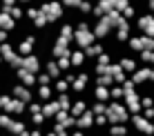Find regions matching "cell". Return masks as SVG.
<instances>
[{"instance_id":"1","label":"cell","mask_w":154,"mask_h":136,"mask_svg":"<svg viewBox=\"0 0 154 136\" xmlns=\"http://www.w3.org/2000/svg\"><path fill=\"white\" fill-rule=\"evenodd\" d=\"M74 43H76V49H87L96 43V36L92 31V25H89V18L87 20H81L76 25V31H74Z\"/></svg>"},{"instance_id":"2","label":"cell","mask_w":154,"mask_h":136,"mask_svg":"<svg viewBox=\"0 0 154 136\" xmlns=\"http://www.w3.org/2000/svg\"><path fill=\"white\" fill-rule=\"evenodd\" d=\"M40 11L47 16V20H49V25H51V23H56V20H60L63 16H65V7L60 5V0H42Z\"/></svg>"},{"instance_id":"3","label":"cell","mask_w":154,"mask_h":136,"mask_svg":"<svg viewBox=\"0 0 154 136\" xmlns=\"http://www.w3.org/2000/svg\"><path fill=\"white\" fill-rule=\"evenodd\" d=\"M2 109L9 114V116H23L25 114V109H27V105H25L23 101H18V98H14L11 94H5V98H2Z\"/></svg>"},{"instance_id":"4","label":"cell","mask_w":154,"mask_h":136,"mask_svg":"<svg viewBox=\"0 0 154 136\" xmlns=\"http://www.w3.org/2000/svg\"><path fill=\"white\" fill-rule=\"evenodd\" d=\"M9 94H11L14 98H18V101H23L25 105H29L31 101H36L34 92H31L29 87H25L23 83H14V85H9Z\"/></svg>"},{"instance_id":"5","label":"cell","mask_w":154,"mask_h":136,"mask_svg":"<svg viewBox=\"0 0 154 136\" xmlns=\"http://www.w3.org/2000/svg\"><path fill=\"white\" fill-rule=\"evenodd\" d=\"M36 76H38V74H31V71L25 69V67H18V69H16V80L23 83V85L29 87V89L38 85V78H36Z\"/></svg>"},{"instance_id":"6","label":"cell","mask_w":154,"mask_h":136,"mask_svg":"<svg viewBox=\"0 0 154 136\" xmlns=\"http://www.w3.org/2000/svg\"><path fill=\"white\" fill-rule=\"evenodd\" d=\"M23 67H25V69H29L31 74H40V71H42L40 56L36 54V51H34V54H29V56H25V58H23Z\"/></svg>"},{"instance_id":"7","label":"cell","mask_w":154,"mask_h":136,"mask_svg":"<svg viewBox=\"0 0 154 136\" xmlns=\"http://www.w3.org/2000/svg\"><path fill=\"white\" fill-rule=\"evenodd\" d=\"M89 71H85V69H81L78 71V76H76V80L72 83V92H76V94H83L85 89H87V85H89Z\"/></svg>"},{"instance_id":"8","label":"cell","mask_w":154,"mask_h":136,"mask_svg":"<svg viewBox=\"0 0 154 136\" xmlns=\"http://www.w3.org/2000/svg\"><path fill=\"white\" fill-rule=\"evenodd\" d=\"M0 29L9 31V34L16 29V20L9 16V7H2V5H0Z\"/></svg>"},{"instance_id":"9","label":"cell","mask_w":154,"mask_h":136,"mask_svg":"<svg viewBox=\"0 0 154 136\" xmlns=\"http://www.w3.org/2000/svg\"><path fill=\"white\" fill-rule=\"evenodd\" d=\"M94 112L92 109H87V112L83 114V116H78L76 118V129H81V132H87L89 127H94Z\"/></svg>"},{"instance_id":"10","label":"cell","mask_w":154,"mask_h":136,"mask_svg":"<svg viewBox=\"0 0 154 136\" xmlns=\"http://www.w3.org/2000/svg\"><path fill=\"white\" fill-rule=\"evenodd\" d=\"M42 69L47 71L54 80H58V78H63V69L58 67V62H56V58H47L45 62H42Z\"/></svg>"},{"instance_id":"11","label":"cell","mask_w":154,"mask_h":136,"mask_svg":"<svg viewBox=\"0 0 154 136\" xmlns=\"http://www.w3.org/2000/svg\"><path fill=\"white\" fill-rule=\"evenodd\" d=\"M60 112V105H58V101H47V103H42V116L47 118V121H54L56 118V114Z\"/></svg>"},{"instance_id":"12","label":"cell","mask_w":154,"mask_h":136,"mask_svg":"<svg viewBox=\"0 0 154 136\" xmlns=\"http://www.w3.org/2000/svg\"><path fill=\"white\" fill-rule=\"evenodd\" d=\"M27 129V123L23 121V118H11V123H9V127H7V134L9 136H20Z\"/></svg>"},{"instance_id":"13","label":"cell","mask_w":154,"mask_h":136,"mask_svg":"<svg viewBox=\"0 0 154 136\" xmlns=\"http://www.w3.org/2000/svg\"><path fill=\"white\" fill-rule=\"evenodd\" d=\"M92 31H94V36H96V38H105V36L109 34V23H107V18L103 16V18H100L98 23L92 27Z\"/></svg>"},{"instance_id":"14","label":"cell","mask_w":154,"mask_h":136,"mask_svg":"<svg viewBox=\"0 0 154 136\" xmlns=\"http://www.w3.org/2000/svg\"><path fill=\"white\" fill-rule=\"evenodd\" d=\"M69 60H72V67H76V69H83L85 62H87V56H85L83 49H74L72 56H69Z\"/></svg>"},{"instance_id":"15","label":"cell","mask_w":154,"mask_h":136,"mask_svg":"<svg viewBox=\"0 0 154 136\" xmlns=\"http://www.w3.org/2000/svg\"><path fill=\"white\" fill-rule=\"evenodd\" d=\"M36 96L40 98V103H47L54 98V87L51 85H38V89H36Z\"/></svg>"},{"instance_id":"16","label":"cell","mask_w":154,"mask_h":136,"mask_svg":"<svg viewBox=\"0 0 154 136\" xmlns=\"http://www.w3.org/2000/svg\"><path fill=\"white\" fill-rule=\"evenodd\" d=\"M87 101H83V98H76V101H74V105H72V109H69V114H72V116H83V114L85 112H87Z\"/></svg>"},{"instance_id":"17","label":"cell","mask_w":154,"mask_h":136,"mask_svg":"<svg viewBox=\"0 0 154 136\" xmlns=\"http://www.w3.org/2000/svg\"><path fill=\"white\" fill-rule=\"evenodd\" d=\"M34 47H36L34 43H29L27 38H23V40H20L18 45H16V51H18V54H20V56H23V58H25V56L34 54Z\"/></svg>"},{"instance_id":"18","label":"cell","mask_w":154,"mask_h":136,"mask_svg":"<svg viewBox=\"0 0 154 136\" xmlns=\"http://www.w3.org/2000/svg\"><path fill=\"white\" fill-rule=\"evenodd\" d=\"M94 98L100 103H105V101H112V94H109L107 87H103V85H94Z\"/></svg>"},{"instance_id":"19","label":"cell","mask_w":154,"mask_h":136,"mask_svg":"<svg viewBox=\"0 0 154 136\" xmlns=\"http://www.w3.org/2000/svg\"><path fill=\"white\" fill-rule=\"evenodd\" d=\"M103 49H105V47L100 45V43H94L92 47H87V49H83V51H85V56H87V58H94V60H96L98 56L103 54Z\"/></svg>"},{"instance_id":"20","label":"cell","mask_w":154,"mask_h":136,"mask_svg":"<svg viewBox=\"0 0 154 136\" xmlns=\"http://www.w3.org/2000/svg\"><path fill=\"white\" fill-rule=\"evenodd\" d=\"M92 11H94V2H92V0H81V5H78V14H81L83 18H85V16L89 18Z\"/></svg>"},{"instance_id":"21","label":"cell","mask_w":154,"mask_h":136,"mask_svg":"<svg viewBox=\"0 0 154 136\" xmlns=\"http://www.w3.org/2000/svg\"><path fill=\"white\" fill-rule=\"evenodd\" d=\"M54 92H58V94H67V92H72V85L65 80V78H58V80H54Z\"/></svg>"},{"instance_id":"22","label":"cell","mask_w":154,"mask_h":136,"mask_svg":"<svg viewBox=\"0 0 154 136\" xmlns=\"http://www.w3.org/2000/svg\"><path fill=\"white\" fill-rule=\"evenodd\" d=\"M74 31H76V27H74L72 23H65V25H60V29H58V36H63V38H69V40H74Z\"/></svg>"},{"instance_id":"23","label":"cell","mask_w":154,"mask_h":136,"mask_svg":"<svg viewBox=\"0 0 154 136\" xmlns=\"http://www.w3.org/2000/svg\"><path fill=\"white\" fill-rule=\"evenodd\" d=\"M56 101H58V105H60V109H65V112H69L72 105H74V101L69 98V92H67V94H58Z\"/></svg>"},{"instance_id":"24","label":"cell","mask_w":154,"mask_h":136,"mask_svg":"<svg viewBox=\"0 0 154 136\" xmlns=\"http://www.w3.org/2000/svg\"><path fill=\"white\" fill-rule=\"evenodd\" d=\"M9 16L18 23V20H23L25 18V7L23 5H14V7H9Z\"/></svg>"},{"instance_id":"25","label":"cell","mask_w":154,"mask_h":136,"mask_svg":"<svg viewBox=\"0 0 154 136\" xmlns=\"http://www.w3.org/2000/svg\"><path fill=\"white\" fill-rule=\"evenodd\" d=\"M31 25H34V29H47V25H49V20H47V16L45 14H38V16H36V18H34V23H31Z\"/></svg>"},{"instance_id":"26","label":"cell","mask_w":154,"mask_h":136,"mask_svg":"<svg viewBox=\"0 0 154 136\" xmlns=\"http://www.w3.org/2000/svg\"><path fill=\"white\" fill-rule=\"evenodd\" d=\"M47 123V118L42 116V112L40 114H29V125L31 127H40V125H45Z\"/></svg>"},{"instance_id":"27","label":"cell","mask_w":154,"mask_h":136,"mask_svg":"<svg viewBox=\"0 0 154 136\" xmlns=\"http://www.w3.org/2000/svg\"><path fill=\"white\" fill-rule=\"evenodd\" d=\"M40 14V5H29V7H25V18H29L31 23H34V18Z\"/></svg>"},{"instance_id":"28","label":"cell","mask_w":154,"mask_h":136,"mask_svg":"<svg viewBox=\"0 0 154 136\" xmlns=\"http://www.w3.org/2000/svg\"><path fill=\"white\" fill-rule=\"evenodd\" d=\"M94 85H103V87H109V85H114V78L109 76V74H103V76L94 78Z\"/></svg>"},{"instance_id":"29","label":"cell","mask_w":154,"mask_h":136,"mask_svg":"<svg viewBox=\"0 0 154 136\" xmlns=\"http://www.w3.org/2000/svg\"><path fill=\"white\" fill-rule=\"evenodd\" d=\"M89 109L94 112V116H103V114L107 112V105H105V103H100V101H96V103H94V105L89 107Z\"/></svg>"},{"instance_id":"30","label":"cell","mask_w":154,"mask_h":136,"mask_svg":"<svg viewBox=\"0 0 154 136\" xmlns=\"http://www.w3.org/2000/svg\"><path fill=\"white\" fill-rule=\"evenodd\" d=\"M36 78H38V85H54V78H51L49 74H47L45 69H42V71H40V74L36 76Z\"/></svg>"},{"instance_id":"31","label":"cell","mask_w":154,"mask_h":136,"mask_svg":"<svg viewBox=\"0 0 154 136\" xmlns=\"http://www.w3.org/2000/svg\"><path fill=\"white\" fill-rule=\"evenodd\" d=\"M109 136H127V129L123 125H112L109 127Z\"/></svg>"},{"instance_id":"32","label":"cell","mask_w":154,"mask_h":136,"mask_svg":"<svg viewBox=\"0 0 154 136\" xmlns=\"http://www.w3.org/2000/svg\"><path fill=\"white\" fill-rule=\"evenodd\" d=\"M27 112L29 114H40L42 112V103L40 101H31L29 105H27Z\"/></svg>"},{"instance_id":"33","label":"cell","mask_w":154,"mask_h":136,"mask_svg":"<svg viewBox=\"0 0 154 136\" xmlns=\"http://www.w3.org/2000/svg\"><path fill=\"white\" fill-rule=\"evenodd\" d=\"M11 118H14V116H9L7 112H0V127L7 129V127H9V123H11Z\"/></svg>"},{"instance_id":"34","label":"cell","mask_w":154,"mask_h":136,"mask_svg":"<svg viewBox=\"0 0 154 136\" xmlns=\"http://www.w3.org/2000/svg\"><path fill=\"white\" fill-rule=\"evenodd\" d=\"M56 62H58V67H60L63 71H67V69L72 67V60H69V56H63V58H58Z\"/></svg>"},{"instance_id":"35","label":"cell","mask_w":154,"mask_h":136,"mask_svg":"<svg viewBox=\"0 0 154 136\" xmlns=\"http://www.w3.org/2000/svg\"><path fill=\"white\" fill-rule=\"evenodd\" d=\"M60 5H63L65 9H78L81 0H60Z\"/></svg>"},{"instance_id":"36","label":"cell","mask_w":154,"mask_h":136,"mask_svg":"<svg viewBox=\"0 0 154 136\" xmlns=\"http://www.w3.org/2000/svg\"><path fill=\"white\" fill-rule=\"evenodd\" d=\"M103 16H105V9L103 7H100V5H94V11H92V18H103Z\"/></svg>"},{"instance_id":"37","label":"cell","mask_w":154,"mask_h":136,"mask_svg":"<svg viewBox=\"0 0 154 136\" xmlns=\"http://www.w3.org/2000/svg\"><path fill=\"white\" fill-rule=\"evenodd\" d=\"M96 65H105V67H107L109 65V54H105V51H103V54L96 58Z\"/></svg>"},{"instance_id":"38","label":"cell","mask_w":154,"mask_h":136,"mask_svg":"<svg viewBox=\"0 0 154 136\" xmlns=\"http://www.w3.org/2000/svg\"><path fill=\"white\" fill-rule=\"evenodd\" d=\"M67 118H69V112H65V109H60V112L56 114V118H54V121H58V123H65Z\"/></svg>"},{"instance_id":"39","label":"cell","mask_w":154,"mask_h":136,"mask_svg":"<svg viewBox=\"0 0 154 136\" xmlns=\"http://www.w3.org/2000/svg\"><path fill=\"white\" fill-rule=\"evenodd\" d=\"M105 123H107V116H105V114H103V116H96V118H94V125H98V127H105Z\"/></svg>"},{"instance_id":"40","label":"cell","mask_w":154,"mask_h":136,"mask_svg":"<svg viewBox=\"0 0 154 136\" xmlns=\"http://www.w3.org/2000/svg\"><path fill=\"white\" fill-rule=\"evenodd\" d=\"M76 76H78V74H74V71H69V69H67V71H65V76H63V78H65V80H67V83L72 85V83L76 80Z\"/></svg>"},{"instance_id":"41","label":"cell","mask_w":154,"mask_h":136,"mask_svg":"<svg viewBox=\"0 0 154 136\" xmlns=\"http://www.w3.org/2000/svg\"><path fill=\"white\" fill-rule=\"evenodd\" d=\"M109 94H112V101H116V98H121V96H123V89H121V87H114V89L109 92Z\"/></svg>"},{"instance_id":"42","label":"cell","mask_w":154,"mask_h":136,"mask_svg":"<svg viewBox=\"0 0 154 136\" xmlns=\"http://www.w3.org/2000/svg\"><path fill=\"white\" fill-rule=\"evenodd\" d=\"M119 65L123 67V69H134V62H132V60H127V58H125V60H121Z\"/></svg>"},{"instance_id":"43","label":"cell","mask_w":154,"mask_h":136,"mask_svg":"<svg viewBox=\"0 0 154 136\" xmlns=\"http://www.w3.org/2000/svg\"><path fill=\"white\" fill-rule=\"evenodd\" d=\"M7 40H9V31L0 29V45H2V43H7Z\"/></svg>"},{"instance_id":"44","label":"cell","mask_w":154,"mask_h":136,"mask_svg":"<svg viewBox=\"0 0 154 136\" xmlns=\"http://www.w3.org/2000/svg\"><path fill=\"white\" fill-rule=\"evenodd\" d=\"M29 134H31V136H45V132H42L40 127H31V129H29Z\"/></svg>"},{"instance_id":"45","label":"cell","mask_w":154,"mask_h":136,"mask_svg":"<svg viewBox=\"0 0 154 136\" xmlns=\"http://www.w3.org/2000/svg\"><path fill=\"white\" fill-rule=\"evenodd\" d=\"M18 5H23V7H29V5H36V0H18Z\"/></svg>"},{"instance_id":"46","label":"cell","mask_w":154,"mask_h":136,"mask_svg":"<svg viewBox=\"0 0 154 136\" xmlns=\"http://www.w3.org/2000/svg\"><path fill=\"white\" fill-rule=\"evenodd\" d=\"M69 136H87V134H85V132H81V129H72V132H69Z\"/></svg>"},{"instance_id":"47","label":"cell","mask_w":154,"mask_h":136,"mask_svg":"<svg viewBox=\"0 0 154 136\" xmlns=\"http://www.w3.org/2000/svg\"><path fill=\"white\" fill-rule=\"evenodd\" d=\"M45 136H58V134L54 132V129H47V132H45Z\"/></svg>"},{"instance_id":"48","label":"cell","mask_w":154,"mask_h":136,"mask_svg":"<svg viewBox=\"0 0 154 136\" xmlns=\"http://www.w3.org/2000/svg\"><path fill=\"white\" fill-rule=\"evenodd\" d=\"M2 98H5V94L0 92V112H2Z\"/></svg>"},{"instance_id":"49","label":"cell","mask_w":154,"mask_h":136,"mask_svg":"<svg viewBox=\"0 0 154 136\" xmlns=\"http://www.w3.org/2000/svg\"><path fill=\"white\" fill-rule=\"evenodd\" d=\"M20 136H31V134H29V129H25V132H23V134H20Z\"/></svg>"},{"instance_id":"50","label":"cell","mask_w":154,"mask_h":136,"mask_svg":"<svg viewBox=\"0 0 154 136\" xmlns=\"http://www.w3.org/2000/svg\"><path fill=\"white\" fill-rule=\"evenodd\" d=\"M0 65H7V62H5V58H2V56H0Z\"/></svg>"},{"instance_id":"51","label":"cell","mask_w":154,"mask_h":136,"mask_svg":"<svg viewBox=\"0 0 154 136\" xmlns=\"http://www.w3.org/2000/svg\"><path fill=\"white\" fill-rule=\"evenodd\" d=\"M0 78H2V71H0Z\"/></svg>"}]
</instances>
